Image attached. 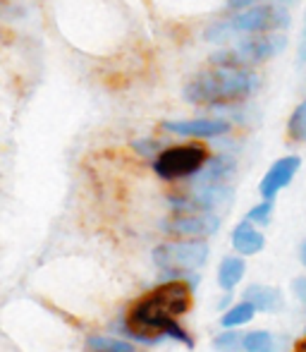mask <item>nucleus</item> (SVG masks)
Here are the masks:
<instances>
[{"mask_svg": "<svg viewBox=\"0 0 306 352\" xmlns=\"http://www.w3.org/2000/svg\"><path fill=\"white\" fill-rule=\"evenodd\" d=\"M189 307H191L189 283L167 280L137 302V307L130 314V326L137 333V338H144L146 343H151V338L146 333H163L185 343L187 348H194V340L189 338V333L177 324V316L187 314Z\"/></svg>", "mask_w": 306, "mask_h": 352, "instance_id": "1", "label": "nucleus"}, {"mask_svg": "<svg viewBox=\"0 0 306 352\" xmlns=\"http://www.w3.org/2000/svg\"><path fill=\"white\" fill-rule=\"evenodd\" d=\"M261 79L249 67L211 65L209 70L194 74L182 89L187 103L196 106H225L249 98L259 89Z\"/></svg>", "mask_w": 306, "mask_h": 352, "instance_id": "2", "label": "nucleus"}, {"mask_svg": "<svg viewBox=\"0 0 306 352\" xmlns=\"http://www.w3.org/2000/svg\"><path fill=\"white\" fill-rule=\"evenodd\" d=\"M290 12L283 3H259L242 8L235 17L218 22L206 32L211 41H228L230 34H273L290 27Z\"/></svg>", "mask_w": 306, "mask_h": 352, "instance_id": "3", "label": "nucleus"}, {"mask_svg": "<svg viewBox=\"0 0 306 352\" xmlns=\"http://www.w3.org/2000/svg\"><path fill=\"white\" fill-rule=\"evenodd\" d=\"M209 163V151L201 144H180V146L163 148L153 161V170L163 180H180L196 175Z\"/></svg>", "mask_w": 306, "mask_h": 352, "instance_id": "4", "label": "nucleus"}, {"mask_svg": "<svg viewBox=\"0 0 306 352\" xmlns=\"http://www.w3.org/2000/svg\"><path fill=\"white\" fill-rule=\"evenodd\" d=\"M209 259V245L199 237H189L182 242H163L153 250L156 266L165 271H191L201 269Z\"/></svg>", "mask_w": 306, "mask_h": 352, "instance_id": "5", "label": "nucleus"}, {"mask_svg": "<svg viewBox=\"0 0 306 352\" xmlns=\"http://www.w3.org/2000/svg\"><path fill=\"white\" fill-rule=\"evenodd\" d=\"M287 48V38L283 34H249V38H242L235 46L244 65H256L278 58Z\"/></svg>", "mask_w": 306, "mask_h": 352, "instance_id": "6", "label": "nucleus"}, {"mask_svg": "<svg viewBox=\"0 0 306 352\" xmlns=\"http://www.w3.org/2000/svg\"><path fill=\"white\" fill-rule=\"evenodd\" d=\"M163 228L167 232H175V235L206 237L218 230L220 218L211 211H177V216H172Z\"/></svg>", "mask_w": 306, "mask_h": 352, "instance_id": "7", "label": "nucleus"}, {"mask_svg": "<svg viewBox=\"0 0 306 352\" xmlns=\"http://www.w3.org/2000/svg\"><path fill=\"white\" fill-rule=\"evenodd\" d=\"M163 130L180 137H199V140H213L230 132V122L223 118H194V120H165Z\"/></svg>", "mask_w": 306, "mask_h": 352, "instance_id": "8", "label": "nucleus"}, {"mask_svg": "<svg viewBox=\"0 0 306 352\" xmlns=\"http://www.w3.org/2000/svg\"><path fill=\"white\" fill-rule=\"evenodd\" d=\"M299 166H302V158L299 156H283L280 161H275L259 185L261 197H263V199H275V195H278L280 190H285V187L294 180Z\"/></svg>", "mask_w": 306, "mask_h": 352, "instance_id": "9", "label": "nucleus"}, {"mask_svg": "<svg viewBox=\"0 0 306 352\" xmlns=\"http://www.w3.org/2000/svg\"><path fill=\"white\" fill-rule=\"evenodd\" d=\"M244 300L251 302L259 311H268V314L283 309V292L273 285H259V283H254V285H249L244 290Z\"/></svg>", "mask_w": 306, "mask_h": 352, "instance_id": "10", "label": "nucleus"}, {"mask_svg": "<svg viewBox=\"0 0 306 352\" xmlns=\"http://www.w3.org/2000/svg\"><path fill=\"white\" fill-rule=\"evenodd\" d=\"M235 173V158L232 156H213L204 168L199 170L196 185H225V180Z\"/></svg>", "mask_w": 306, "mask_h": 352, "instance_id": "11", "label": "nucleus"}, {"mask_svg": "<svg viewBox=\"0 0 306 352\" xmlns=\"http://www.w3.org/2000/svg\"><path fill=\"white\" fill-rule=\"evenodd\" d=\"M263 245H266V237L256 230L251 221L239 223V226L235 228V232H232V247L244 256H251V254H256V252H261Z\"/></svg>", "mask_w": 306, "mask_h": 352, "instance_id": "12", "label": "nucleus"}, {"mask_svg": "<svg viewBox=\"0 0 306 352\" xmlns=\"http://www.w3.org/2000/svg\"><path fill=\"white\" fill-rule=\"evenodd\" d=\"M244 271H246V264L239 256H228V259H223V264H220V269H218L220 287H223V290H232L237 283L244 278Z\"/></svg>", "mask_w": 306, "mask_h": 352, "instance_id": "13", "label": "nucleus"}, {"mask_svg": "<svg viewBox=\"0 0 306 352\" xmlns=\"http://www.w3.org/2000/svg\"><path fill=\"white\" fill-rule=\"evenodd\" d=\"M86 348L91 352H134V345L120 338H106V336H91L86 340Z\"/></svg>", "mask_w": 306, "mask_h": 352, "instance_id": "14", "label": "nucleus"}, {"mask_svg": "<svg viewBox=\"0 0 306 352\" xmlns=\"http://www.w3.org/2000/svg\"><path fill=\"white\" fill-rule=\"evenodd\" d=\"M254 311H256V307L251 305V302H242V305L232 307L228 314L220 319V324H223L225 329H237V326H244L246 321L254 319Z\"/></svg>", "mask_w": 306, "mask_h": 352, "instance_id": "15", "label": "nucleus"}, {"mask_svg": "<svg viewBox=\"0 0 306 352\" xmlns=\"http://www.w3.org/2000/svg\"><path fill=\"white\" fill-rule=\"evenodd\" d=\"M287 135L294 142H306V98L292 111L287 120Z\"/></svg>", "mask_w": 306, "mask_h": 352, "instance_id": "16", "label": "nucleus"}, {"mask_svg": "<svg viewBox=\"0 0 306 352\" xmlns=\"http://www.w3.org/2000/svg\"><path fill=\"white\" fill-rule=\"evenodd\" d=\"M244 350L246 352H275L273 336L268 331H251L244 336Z\"/></svg>", "mask_w": 306, "mask_h": 352, "instance_id": "17", "label": "nucleus"}, {"mask_svg": "<svg viewBox=\"0 0 306 352\" xmlns=\"http://www.w3.org/2000/svg\"><path fill=\"white\" fill-rule=\"evenodd\" d=\"M213 345L218 352H239L244 350V336H239L235 329H228L225 333L215 336Z\"/></svg>", "mask_w": 306, "mask_h": 352, "instance_id": "18", "label": "nucleus"}, {"mask_svg": "<svg viewBox=\"0 0 306 352\" xmlns=\"http://www.w3.org/2000/svg\"><path fill=\"white\" fill-rule=\"evenodd\" d=\"M270 216H273V199H263V204L254 206V209L246 213V221L259 223V226H268Z\"/></svg>", "mask_w": 306, "mask_h": 352, "instance_id": "19", "label": "nucleus"}, {"mask_svg": "<svg viewBox=\"0 0 306 352\" xmlns=\"http://www.w3.org/2000/svg\"><path fill=\"white\" fill-rule=\"evenodd\" d=\"M134 148H139V151L144 153V156H151V153L158 148V142H151V140H146V142H137V144H134Z\"/></svg>", "mask_w": 306, "mask_h": 352, "instance_id": "20", "label": "nucleus"}, {"mask_svg": "<svg viewBox=\"0 0 306 352\" xmlns=\"http://www.w3.org/2000/svg\"><path fill=\"white\" fill-rule=\"evenodd\" d=\"M294 292H297L299 300L306 302V278H297V280H294Z\"/></svg>", "mask_w": 306, "mask_h": 352, "instance_id": "21", "label": "nucleus"}, {"mask_svg": "<svg viewBox=\"0 0 306 352\" xmlns=\"http://www.w3.org/2000/svg\"><path fill=\"white\" fill-rule=\"evenodd\" d=\"M299 60L306 63V19H304V29H302V43H299Z\"/></svg>", "mask_w": 306, "mask_h": 352, "instance_id": "22", "label": "nucleus"}, {"mask_svg": "<svg viewBox=\"0 0 306 352\" xmlns=\"http://www.w3.org/2000/svg\"><path fill=\"white\" fill-rule=\"evenodd\" d=\"M230 8H249V3H254V0H228Z\"/></svg>", "mask_w": 306, "mask_h": 352, "instance_id": "23", "label": "nucleus"}, {"mask_svg": "<svg viewBox=\"0 0 306 352\" xmlns=\"http://www.w3.org/2000/svg\"><path fill=\"white\" fill-rule=\"evenodd\" d=\"M297 352H306V338L297 343Z\"/></svg>", "mask_w": 306, "mask_h": 352, "instance_id": "24", "label": "nucleus"}, {"mask_svg": "<svg viewBox=\"0 0 306 352\" xmlns=\"http://www.w3.org/2000/svg\"><path fill=\"white\" fill-rule=\"evenodd\" d=\"M302 261H304V264H306V242H304V245H302Z\"/></svg>", "mask_w": 306, "mask_h": 352, "instance_id": "25", "label": "nucleus"}]
</instances>
